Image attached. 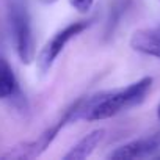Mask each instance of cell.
Segmentation results:
<instances>
[{
  "label": "cell",
  "instance_id": "obj_1",
  "mask_svg": "<svg viewBox=\"0 0 160 160\" xmlns=\"http://www.w3.org/2000/svg\"><path fill=\"white\" fill-rule=\"evenodd\" d=\"M154 83V78L146 75L122 88L101 91L88 98H80L71 108L72 122L75 121H104L122 112H127L144 102Z\"/></svg>",
  "mask_w": 160,
  "mask_h": 160
},
{
  "label": "cell",
  "instance_id": "obj_2",
  "mask_svg": "<svg viewBox=\"0 0 160 160\" xmlns=\"http://www.w3.org/2000/svg\"><path fill=\"white\" fill-rule=\"evenodd\" d=\"M8 19H10V27H11V33L14 38L16 53L24 64H30L35 60L36 49H35L32 19L24 3L13 0L10 3V10H8Z\"/></svg>",
  "mask_w": 160,
  "mask_h": 160
},
{
  "label": "cell",
  "instance_id": "obj_3",
  "mask_svg": "<svg viewBox=\"0 0 160 160\" xmlns=\"http://www.w3.org/2000/svg\"><path fill=\"white\" fill-rule=\"evenodd\" d=\"M68 124H72L71 108H68L63 113V116L55 124H52L50 127H47L36 138L27 140V141H21V143L8 148V151L2 155V158H7V160H32V158L39 157L41 154H44L47 151V148L55 141V138L58 137V133Z\"/></svg>",
  "mask_w": 160,
  "mask_h": 160
},
{
  "label": "cell",
  "instance_id": "obj_4",
  "mask_svg": "<svg viewBox=\"0 0 160 160\" xmlns=\"http://www.w3.org/2000/svg\"><path fill=\"white\" fill-rule=\"evenodd\" d=\"M91 25V21H75L68 24L66 27H63L61 30H58L41 49V52L36 57V69L39 71L41 75H46L55 60L60 57V53L64 50V47L68 46L69 41H72L75 36H78L80 33H83L88 27Z\"/></svg>",
  "mask_w": 160,
  "mask_h": 160
},
{
  "label": "cell",
  "instance_id": "obj_5",
  "mask_svg": "<svg viewBox=\"0 0 160 160\" xmlns=\"http://www.w3.org/2000/svg\"><path fill=\"white\" fill-rule=\"evenodd\" d=\"M160 149V133L141 137L132 141H127L118 148H115L107 157L115 160H132V158H144L152 155Z\"/></svg>",
  "mask_w": 160,
  "mask_h": 160
},
{
  "label": "cell",
  "instance_id": "obj_6",
  "mask_svg": "<svg viewBox=\"0 0 160 160\" xmlns=\"http://www.w3.org/2000/svg\"><path fill=\"white\" fill-rule=\"evenodd\" d=\"M130 49L148 57L160 58V25L138 28L130 36Z\"/></svg>",
  "mask_w": 160,
  "mask_h": 160
},
{
  "label": "cell",
  "instance_id": "obj_7",
  "mask_svg": "<svg viewBox=\"0 0 160 160\" xmlns=\"http://www.w3.org/2000/svg\"><path fill=\"white\" fill-rule=\"evenodd\" d=\"M105 135H107L105 129H94V130H91L83 138H80L63 155V158L64 160H85V158H88L98 149V146L104 141Z\"/></svg>",
  "mask_w": 160,
  "mask_h": 160
},
{
  "label": "cell",
  "instance_id": "obj_8",
  "mask_svg": "<svg viewBox=\"0 0 160 160\" xmlns=\"http://www.w3.org/2000/svg\"><path fill=\"white\" fill-rule=\"evenodd\" d=\"M19 93L18 77L10 61L5 57H0V101L16 98Z\"/></svg>",
  "mask_w": 160,
  "mask_h": 160
},
{
  "label": "cell",
  "instance_id": "obj_9",
  "mask_svg": "<svg viewBox=\"0 0 160 160\" xmlns=\"http://www.w3.org/2000/svg\"><path fill=\"white\" fill-rule=\"evenodd\" d=\"M69 5L78 13H88L94 5V0H69Z\"/></svg>",
  "mask_w": 160,
  "mask_h": 160
},
{
  "label": "cell",
  "instance_id": "obj_10",
  "mask_svg": "<svg viewBox=\"0 0 160 160\" xmlns=\"http://www.w3.org/2000/svg\"><path fill=\"white\" fill-rule=\"evenodd\" d=\"M42 3H46V5H50V3H55L57 0H41Z\"/></svg>",
  "mask_w": 160,
  "mask_h": 160
},
{
  "label": "cell",
  "instance_id": "obj_11",
  "mask_svg": "<svg viewBox=\"0 0 160 160\" xmlns=\"http://www.w3.org/2000/svg\"><path fill=\"white\" fill-rule=\"evenodd\" d=\"M157 116H158V119H160V104H158V107H157Z\"/></svg>",
  "mask_w": 160,
  "mask_h": 160
}]
</instances>
